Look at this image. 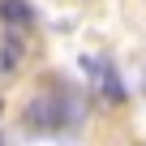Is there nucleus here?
Segmentation results:
<instances>
[{
    "label": "nucleus",
    "instance_id": "nucleus-1",
    "mask_svg": "<svg viewBox=\"0 0 146 146\" xmlns=\"http://www.w3.org/2000/svg\"><path fill=\"white\" fill-rule=\"evenodd\" d=\"M78 116H82V103L73 99L69 90H43V95H35L30 103H26V125L35 129V133H56V129H69V125H78Z\"/></svg>",
    "mask_w": 146,
    "mask_h": 146
},
{
    "label": "nucleus",
    "instance_id": "nucleus-2",
    "mask_svg": "<svg viewBox=\"0 0 146 146\" xmlns=\"http://www.w3.org/2000/svg\"><path fill=\"white\" fill-rule=\"evenodd\" d=\"M22 64V39L17 35H5L0 39V82H9Z\"/></svg>",
    "mask_w": 146,
    "mask_h": 146
},
{
    "label": "nucleus",
    "instance_id": "nucleus-3",
    "mask_svg": "<svg viewBox=\"0 0 146 146\" xmlns=\"http://www.w3.org/2000/svg\"><path fill=\"white\" fill-rule=\"evenodd\" d=\"M0 22H9V26L26 30V26L35 22V9L26 5V0H0Z\"/></svg>",
    "mask_w": 146,
    "mask_h": 146
},
{
    "label": "nucleus",
    "instance_id": "nucleus-4",
    "mask_svg": "<svg viewBox=\"0 0 146 146\" xmlns=\"http://www.w3.org/2000/svg\"><path fill=\"white\" fill-rule=\"evenodd\" d=\"M86 69H95V73H99V86H103V95H108V99H125V86H120L116 69H112L108 60H86Z\"/></svg>",
    "mask_w": 146,
    "mask_h": 146
}]
</instances>
